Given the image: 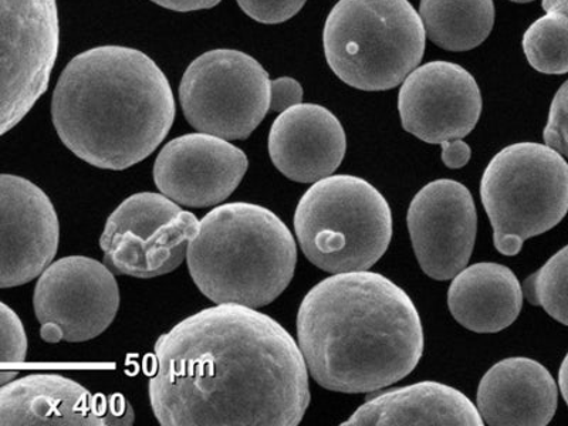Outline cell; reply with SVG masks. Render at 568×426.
I'll return each mask as SVG.
<instances>
[{
	"mask_svg": "<svg viewBox=\"0 0 568 426\" xmlns=\"http://www.w3.org/2000/svg\"><path fill=\"white\" fill-rule=\"evenodd\" d=\"M150 403L164 426H296L311 404L298 344L267 314L225 303L156 339Z\"/></svg>",
	"mask_w": 568,
	"mask_h": 426,
	"instance_id": "6da1fadb",
	"label": "cell"
},
{
	"mask_svg": "<svg viewBox=\"0 0 568 426\" xmlns=\"http://www.w3.org/2000/svg\"><path fill=\"white\" fill-rule=\"evenodd\" d=\"M298 348L323 388L374 393L414 372L424 328L407 293L379 273H337L304 296L297 313Z\"/></svg>",
	"mask_w": 568,
	"mask_h": 426,
	"instance_id": "7a4b0ae2",
	"label": "cell"
},
{
	"mask_svg": "<svg viewBox=\"0 0 568 426\" xmlns=\"http://www.w3.org/2000/svg\"><path fill=\"white\" fill-rule=\"evenodd\" d=\"M52 119L63 144L95 169L123 171L161 145L175 120L164 71L140 50L99 45L60 74Z\"/></svg>",
	"mask_w": 568,
	"mask_h": 426,
	"instance_id": "3957f363",
	"label": "cell"
},
{
	"mask_svg": "<svg viewBox=\"0 0 568 426\" xmlns=\"http://www.w3.org/2000/svg\"><path fill=\"white\" fill-rule=\"evenodd\" d=\"M186 261L196 287L211 302L256 308L275 302L291 284L297 246L276 213L233 202L200 221Z\"/></svg>",
	"mask_w": 568,
	"mask_h": 426,
	"instance_id": "277c9868",
	"label": "cell"
},
{
	"mask_svg": "<svg viewBox=\"0 0 568 426\" xmlns=\"http://www.w3.org/2000/svg\"><path fill=\"white\" fill-rule=\"evenodd\" d=\"M329 69L363 91L397 88L424 58L423 20L408 0H339L323 33Z\"/></svg>",
	"mask_w": 568,
	"mask_h": 426,
	"instance_id": "5b68a950",
	"label": "cell"
},
{
	"mask_svg": "<svg viewBox=\"0 0 568 426\" xmlns=\"http://www.w3.org/2000/svg\"><path fill=\"white\" fill-rule=\"evenodd\" d=\"M304 256L324 272L368 271L388 251L393 213L377 187L353 175L314 182L294 212Z\"/></svg>",
	"mask_w": 568,
	"mask_h": 426,
	"instance_id": "8992f818",
	"label": "cell"
},
{
	"mask_svg": "<svg viewBox=\"0 0 568 426\" xmlns=\"http://www.w3.org/2000/svg\"><path fill=\"white\" fill-rule=\"evenodd\" d=\"M480 197L494 242L542 235L565 220L568 207L566 156L536 142H519L497 152L486 166Z\"/></svg>",
	"mask_w": 568,
	"mask_h": 426,
	"instance_id": "52a82bcc",
	"label": "cell"
},
{
	"mask_svg": "<svg viewBox=\"0 0 568 426\" xmlns=\"http://www.w3.org/2000/svg\"><path fill=\"white\" fill-rule=\"evenodd\" d=\"M180 101L187 123L200 133L245 140L271 110V79L252 55L211 50L186 69Z\"/></svg>",
	"mask_w": 568,
	"mask_h": 426,
	"instance_id": "ba28073f",
	"label": "cell"
},
{
	"mask_svg": "<svg viewBox=\"0 0 568 426\" xmlns=\"http://www.w3.org/2000/svg\"><path fill=\"white\" fill-rule=\"evenodd\" d=\"M200 226L194 213L162 194L141 192L106 220L100 247L114 275L151 278L169 275L186 257Z\"/></svg>",
	"mask_w": 568,
	"mask_h": 426,
	"instance_id": "9c48e42d",
	"label": "cell"
},
{
	"mask_svg": "<svg viewBox=\"0 0 568 426\" xmlns=\"http://www.w3.org/2000/svg\"><path fill=\"white\" fill-rule=\"evenodd\" d=\"M59 44L55 0H0V136L48 90Z\"/></svg>",
	"mask_w": 568,
	"mask_h": 426,
	"instance_id": "30bf717a",
	"label": "cell"
},
{
	"mask_svg": "<svg viewBox=\"0 0 568 426\" xmlns=\"http://www.w3.org/2000/svg\"><path fill=\"white\" fill-rule=\"evenodd\" d=\"M33 306L48 343H83L114 322L120 288L104 263L69 256L50 263L36 284Z\"/></svg>",
	"mask_w": 568,
	"mask_h": 426,
	"instance_id": "8fae6325",
	"label": "cell"
},
{
	"mask_svg": "<svg viewBox=\"0 0 568 426\" xmlns=\"http://www.w3.org/2000/svg\"><path fill=\"white\" fill-rule=\"evenodd\" d=\"M408 231L426 276L449 281L468 266L474 253L478 213L474 196L460 182L436 180L410 202Z\"/></svg>",
	"mask_w": 568,
	"mask_h": 426,
	"instance_id": "7c38bea8",
	"label": "cell"
},
{
	"mask_svg": "<svg viewBox=\"0 0 568 426\" xmlns=\"http://www.w3.org/2000/svg\"><path fill=\"white\" fill-rule=\"evenodd\" d=\"M398 110L404 130L428 144L462 140L480 119L478 81L459 64L426 63L403 81Z\"/></svg>",
	"mask_w": 568,
	"mask_h": 426,
	"instance_id": "4fadbf2b",
	"label": "cell"
},
{
	"mask_svg": "<svg viewBox=\"0 0 568 426\" xmlns=\"http://www.w3.org/2000/svg\"><path fill=\"white\" fill-rule=\"evenodd\" d=\"M134 410L123 395L93 394L58 374H33L0 387V426H126Z\"/></svg>",
	"mask_w": 568,
	"mask_h": 426,
	"instance_id": "5bb4252c",
	"label": "cell"
},
{
	"mask_svg": "<svg viewBox=\"0 0 568 426\" xmlns=\"http://www.w3.org/2000/svg\"><path fill=\"white\" fill-rule=\"evenodd\" d=\"M53 202L33 182L0 175V288L23 286L42 275L59 248Z\"/></svg>",
	"mask_w": 568,
	"mask_h": 426,
	"instance_id": "9a60e30c",
	"label": "cell"
},
{
	"mask_svg": "<svg viewBox=\"0 0 568 426\" xmlns=\"http://www.w3.org/2000/svg\"><path fill=\"white\" fill-rule=\"evenodd\" d=\"M245 152L220 136L195 133L178 136L161 150L154 181L175 204L210 207L222 204L246 175Z\"/></svg>",
	"mask_w": 568,
	"mask_h": 426,
	"instance_id": "2e32d148",
	"label": "cell"
},
{
	"mask_svg": "<svg viewBox=\"0 0 568 426\" xmlns=\"http://www.w3.org/2000/svg\"><path fill=\"white\" fill-rule=\"evenodd\" d=\"M347 151L346 131L318 104H297L277 116L268 134V155L288 180L314 184L333 175Z\"/></svg>",
	"mask_w": 568,
	"mask_h": 426,
	"instance_id": "e0dca14e",
	"label": "cell"
},
{
	"mask_svg": "<svg viewBox=\"0 0 568 426\" xmlns=\"http://www.w3.org/2000/svg\"><path fill=\"white\" fill-rule=\"evenodd\" d=\"M478 413L491 426H545L555 418L559 390L549 369L535 359H501L479 384Z\"/></svg>",
	"mask_w": 568,
	"mask_h": 426,
	"instance_id": "ac0fdd59",
	"label": "cell"
},
{
	"mask_svg": "<svg viewBox=\"0 0 568 426\" xmlns=\"http://www.w3.org/2000/svg\"><path fill=\"white\" fill-rule=\"evenodd\" d=\"M343 426L485 425L478 408L449 385L424 382L368 399Z\"/></svg>",
	"mask_w": 568,
	"mask_h": 426,
	"instance_id": "d6986e66",
	"label": "cell"
},
{
	"mask_svg": "<svg viewBox=\"0 0 568 426\" xmlns=\"http://www.w3.org/2000/svg\"><path fill=\"white\" fill-rule=\"evenodd\" d=\"M453 278L448 306L460 326L474 333H499L519 317L524 291L509 267L481 262L462 268Z\"/></svg>",
	"mask_w": 568,
	"mask_h": 426,
	"instance_id": "ffe728a7",
	"label": "cell"
},
{
	"mask_svg": "<svg viewBox=\"0 0 568 426\" xmlns=\"http://www.w3.org/2000/svg\"><path fill=\"white\" fill-rule=\"evenodd\" d=\"M419 18L430 42L449 52H468L489 38L494 0H420Z\"/></svg>",
	"mask_w": 568,
	"mask_h": 426,
	"instance_id": "44dd1931",
	"label": "cell"
},
{
	"mask_svg": "<svg viewBox=\"0 0 568 426\" xmlns=\"http://www.w3.org/2000/svg\"><path fill=\"white\" fill-rule=\"evenodd\" d=\"M524 52L532 69L545 74L568 71L567 14L547 13L536 20L524 36Z\"/></svg>",
	"mask_w": 568,
	"mask_h": 426,
	"instance_id": "7402d4cb",
	"label": "cell"
},
{
	"mask_svg": "<svg viewBox=\"0 0 568 426\" xmlns=\"http://www.w3.org/2000/svg\"><path fill=\"white\" fill-rule=\"evenodd\" d=\"M567 251L565 246L545 266L527 277L521 287L532 306L545 308L547 314L567 326Z\"/></svg>",
	"mask_w": 568,
	"mask_h": 426,
	"instance_id": "603a6c76",
	"label": "cell"
},
{
	"mask_svg": "<svg viewBox=\"0 0 568 426\" xmlns=\"http://www.w3.org/2000/svg\"><path fill=\"white\" fill-rule=\"evenodd\" d=\"M28 354V337L22 320L0 302V364L23 363Z\"/></svg>",
	"mask_w": 568,
	"mask_h": 426,
	"instance_id": "cb8c5ba5",
	"label": "cell"
},
{
	"mask_svg": "<svg viewBox=\"0 0 568 426\" xmlns=\"http://www.w3.org/2000/svg\"><path fill=\"white\" fill-rule=\"evenodd\" d=\"M307 0H237L243 12L258 23L278 24L296 17Z\"/></svg>",
	"mask_w": 568,
	"mask_h": 426,
	"instance_id": "d4e9b609",
	"label": "cell"
},
{
	"mask_svg": "<svg viewBox=\"0 0 568 426\" xmlns=\"http://www.w3.org/2000/svg\"><path fill=\"white\" fill-rule=\"evenodd\" d=\"M542 139L549 149L559 152L562 156L567 155V83L561 85L552 100L549 121H547Z\"/></svg>",
	"mask_w": 568,
	"mask_h": 426,
	"instance_id": "484cf974",
	"label": "cell"
},
{
	"mask_svg": "<svg viewBox=\"0 0 568 426\" xmlns=\"http://www.w3.org/2000/svg\"><path fill=\"white\" fill-rule=\"evenodd\" d=\"M303 88L297 80L281 78L271 81V110L283 113L293 105L301 104Z\"/></svg>",
	"mask_w": 568,
	"mask_h": 426,
	"instance_id": "4316f807",
	"label": "cell"
},
{
	"mask_svg": "<svg viewBox=\"0 0 568 426\" xmlns=\"http://www.w3.org/2000/svg\"><path fill=\"white\" fill-rule=\"evenodd\" d=\"M440 145H443V161L448 169L458 170L468 164L471 151L465 141H446Z\"/></svg>",
	"mask_w": 568,
	"mask_h": 426,
	"instance_id": "83f0119b",
	"label": "cell"
},
{
	"mask_svg": "<svg viewBox=\"0 0 568 426\" xmlns=\"http://www.w3.org/2000/svg\"><path fill=\"white\" fill-rule=\"evenodd\" d=\"M160 7L174 10V12H195L216 7L221 0H151Z\"/></svg>",
	"mask_w": 568,
	"mask_h": 426,
	"instance_id": "f1b7e54d",
	"label": "cell"
},
{
	"mask_svg": "<svg viewBox=\"0 0 568 426\" xmlns=\"http://www.w3.org/2000/svg\"><path fill=\"white\" fill-rule=\"evenodd\" d=\"M542 9L547 13L567 14V0H542Z\"/></svg>",
	"mask_w": 568,
	"mask_h": 426,
	"instance_id": "f546056e",
	"label": "cell"
},
{
	"mask_svg": "<svg viewBox=\"0 0 568 426\" xmlns=\"http://www.w3.org/2000/svg\"><path fill=\"white\" fill-rule=\"evenodd\" d=\"M559 387L561 389L562 398H565L567 403V358H565V362L561 364L559 373Z\"/></svg>",
	"mask_w": 568,
	"mask_h": 426,
	"instance_id": "4dcf8cb0",
	"label": "cell"
},
{
	"mask_svg": "<svg viewBox=\"0 0 568 426\" xmlns=\"http://www.w3.org/2000/svg\"><path fill=\"white\" fill-rule=\"evenodd\" d=\"M19 372L17 369H0V387H3L4 384L13 382L17 378Z\"/></svg>",
	"mask_w": 568,
	"mask_h": 426,
	"instance_id": "1f68e13d",
	"label": "cell"
},
{
	"mask_svg": "<svg viewBox=\"0 0 568 426\" xmlns=\"http://www.w3.org/2000/svg\"><path fill=\"white\" fill-rule=\"evenodd\" d=\"M510 2H516V3H530V2H532V0H510Z\"/></svg>",
	"mask_w": 568,
	"mask_h": 426,
	"instance_id": "d6a6232c",
	"label": "cell"
}]
</instances>
